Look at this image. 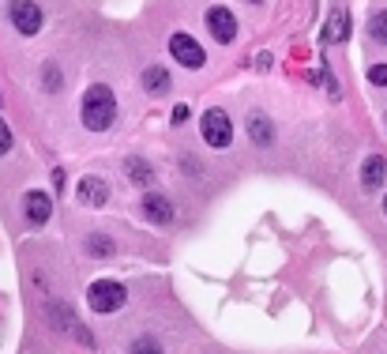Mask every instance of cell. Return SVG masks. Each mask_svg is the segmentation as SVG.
Returning a JSON list of instances; mask_svg holds the SVG:
<instances>
[{"label":"cell","mask_w":387,"mask_h":354,"mask_svg":"<svg viewBox=\"0 0 387 354\" xmlns=\"http://www.w3.org/2000/svg\"><path fill=\"white\" fill-rule=\"evenodd\" d=\"M8 151H12V128L0 121V154H8Z\"/></svg>","instance_id":"44dd1931"},{"label":"cell","mask_w":387,"mask_h":354,"mask_svg":"<svg viewBox=\"0 0 387 354\" xmlns=\"http://www.w3.org/2000/svg\"><path fill=\"white\" fill-rule=\"evenodd\" d=\"M369 80H372L376 87H387V64H372V68H369Z\"/></svg>","instance_id":"ffe728a7"},{"label":"cell","mask_w":387,"mask_h":354,"mask_svg":"<svg viewBox=\"0 0 387 354\" xmlns=\"http://www.w3.org/2000/svg\"><path fill=\"white\" fill-rule=\"evenodd\" d=\"M46 313H49V324H53V328H64L68 336H72V328L80 324V320H75V313H72V305L49 302V309H46Z\"/></svg>","instance_id":"5bb4252c"},{"label":"cell","mask_w":387,"mask_h":354,"mask_svg":"<svg viewBox=\"0 0 387 354\" xmlns=\"http://www.w3.org/2000/svg\"><path fill=\"white\" fill-rule=\"evenodd\" d=\"M143 87H147V94H170V72L162 64H151L143 72Z\"/></svg>","instance_id":"4fadbf2b"},{"label":"cell","mask_w":387,"mask_h":354,"mask_svg":"<svg viewBox=\"0 0 387 354\" xmlns=\"http://www.w3.org/2000/svg\"><path fill=\"white\" fill-rule=\"evenodd\" d=\"M61 83H64V80H61V68H57L53 61H46V64H42V87H46L49 94H57Z\"/></svg>","instance_id":"e0dca14e"},{"label":"cell","mask_w":387,"mask_h":354,"mask_svg":"<svg viewBox=\"0 0 387 354\" xmlns=\"http://www.w3.org/2000/svg\"><path fill=\"white\" fill-rule=\"evenodd\" d=\"M207 30H211L215 35V42H222V46H229V42L237 38V19H234V12H229V8H211V12H207Z\"/></svg>","instance_id":"52a82bcc"},{"label":"cell","mask_w":387,"mask_h":354,"mask_svg":"<svg viewBox=\"0 0 387 354\" xmlns=\"http://www.w3.org/2000/svg\"><path fill=\"white\" fill-rule=\"evenodd\" d=\"M23 215H27V226H30V230L46 226L49 215H53V196L42 193V189H30L27 200H23Z\"/></svg>","instance_id":"8992f818"},{"label":"cell","mask_w":387,"mask_h":354,"mask_svg":"<svg viewBox=\"0 0 387 354\" xmlns=\"http://www.w3.org/2000/svg\"><path fill=\"white\" fill-rule=\"evenodd\" d=\"M64 181H68V177H64V170L57 166V170H53V189H57V193H64Z\"/></svg>","instance_id":"603a6c76"},{"label":"cell","mask_w":387,"mask_h":354,"mask_svg":"<svg viewBox=\"0 0 387 354\" xmlns=\"http://www.w3.org/2000/svg\"><path fill=\"white\" fill-rule=\"evenodd\" d=\"M188 117H192V109H188V106H173V125H184Z\"/></svg>","instance_id":"7402d4cb"},{"label":"cell","mask_w":387,"mask_h":354,"mask_svg":"<svg viewBox=\"0 0 387 354\" xmlns=\"http://www.w3.org/2000/svg\"><path fill=\"white\" fill-rule=\"evenodd\" d=\"M8 16H12V27L27 38H34L42 30V8L34 4V0H15V4L8 8Z\"/></svg>","instance_id":"5b68a950"},{"label":"cell","mask_w":387,"mask_h":354,"mask_svg":"<svg viewBox=\"0 0 387 354\" xmlns=\"http://www.w3.org/2000/svg\"><path fill=\"white\" fill-rule=\"evenodd\" d=\"M369 35L380 42V46H387V12H376L372 23H369Z\"/></svg>","instance_id":"ac0fdd59"},{"label":"cell","mask_w":387,"mask_h":354,"mask_svg":"<svg viewBox=\"0 0 387 354\" xmlns=\"http://www.w3.org/2000/svg\"><path fill=\"white\" fill-rule=\"evenodd\" d=\"M117 117V98L106 83H94L91 91L83 94V125L91 132H106Z\"/></svg>","instance_id":"6da1fadb"},{"label":"cell","mask_w":387,"mask_h":354,"mask_svg":"<svg viewBox=\"0 0 387 354\" xmlns=\"http://www.w3.org/2000/svg\"><path fill=\"white\" fill-rule=\"evenodd\" d=\"M87 252L98 257V260H113L117 257V241L106 238V234H91V238H87Z\"/></svg>","instance_id":"9a60e30c"},{"label":"cell","mask_w":387,"mask_h":354,"mask_svg":"<svg viewBox=\"0 0 387 354\" xmlns=\"http://www.w3.org/2000/svg\"><path fill=\"white\" fill-rule=\"evenodd\" d=\"M383 212H387V196H383Z\"/></svg>","instance_id":"cb8c5ba5"},{"label":"cell","mask_w":387,"mask_h":354,"mask_svg":"<svg viewBox=\"0 0 387 354\" xmlns=\"http://www.w3.org/2000/svg\"><path fill=\"white\" fill-rule=\"evenodd\" d=\"M125 173L132 185H139V189H147V185H154V166L147 159H139V154H132V159H125Z\"/></svg>","instance_id":"8fae6325"},{"label":"cell","mask_w":387,"mask_h":354,"mask_svg":"<svg viewBox=\"0 0 387 354\" xmlns=\"http://www.w3.org/2000/svg\"><path fill=\"white\" fill-rule=\"evenodd\" d=\"M256 4H260V0H256Z\"/></svg>","instance_id":"d4e9b609"},{"label":"cell","mask_w":387,"mask_h":354,"mask_svg":"<svg viewBox=\"0 0 387 354\" xmlns=\"http://www.w3.org/2000/svg\"><path fill=\"white\" fill-rule=\"evenodd\" d=\"M200 132H203L207 147H229L234 143V125H229L226 109H207L200 121Z\"/></svg>","instance_id":"3957f363"},{"label":"cell","mask_w":387,"mask_h":354,"mask_svg":"<svg viewBox=\"0 0 387 354\" xmlns=\"http://www.w3.org/2000/svg\"><path fill=\"white\" fill-rule=\"evenodd\" d=\"M128 354H162V347H158V339H151V336H139L136 343L128 347Z\"/></svg>","instance_id":"d6986e66"},{"label":"cell","mask_w":387,"mask_h":354,"mask_svg":"<svg viewBox=\"0 0 387 354\" xmlns=\"http://www.w3.org/2000/svg\"><path fill=\"white\" fill-rule=\"evenodd\" d=\"M87 302H91L94 313L106 317V313H117V309L128 302V291L117 279H94L91 291H87Z\"/></svg>","instance_id":"7a4b0ae2"},{"label":"cell","mask_w":387,"mask_h":354,"mask_svg":"<svg viewBox=\"0 0 387 354\" xmlns=\"http://www.w3.org/2000/svg\"><path fill=\"white\" fill-rule=\"evenodd\" d=\"M346 35H350V16L338 8V12L327 19V35H324V38H327V42H346Z\"/></svg>","instance_id":"2e32d148"},{"label":"cell","mask_w":387,"mask_h":354,"mask_svg":"<svg viewBox=\"0 0 387 354\" xmlns=\"http://www.w3.org/2000/svg\"><path fill=\"white\" fill-rule=\"evenodd\" d=\"M383 177H387L383 154H369V159H364V166H361V185L372 193V189H380V185H383Z\"/></svg>","instance_id":"30bf717a"},{"label":"cell","mask_w":387,"mask_h":354,"mask_svg":"<svg viewBox=\"0 0 387 354\" xmlns=\"http://www.w3.org/2000/svg\"><path fill=\"white\" fill-rule=\"evenodd\" d=\"M80 200L87 207H102L109 200V185L102 181V177H83L80 181Z\"/></svg>","instance_id":"9c48e42d"},{"label":"cell","mask_w":387,"mask_h":354,"mask_svg":"<svg viewBox=\"0 0 387 354\" xmlns=\"http://www.w3.org/2000/svg\"><path fill=\"white\" fill-rule=\"evenodd\" d=\"M170 53H173L177 64H184V68H203L207 64V53L192 35H173L170 38Z\"/></svg>","instance_id":"277c9868"},{"label":"cell","mask_w":387,"mask_h":354,"mask_svg":"<svg viewBox=\"0 0 387 354\" xmlns=\"http://www.w3.org/2000/svg\"><path fill=\"white\" fill-rule=\"evenodd\" d=\"M248 136L256 147H271L274 143V125H271V117L267 114H252L248 117Z\"/></svg>","instance_id":"7c38bea8"},{"label":"cell","mask_w":387,"mask_h":354,"mask_svg":"<svg viewBox=\"0 0 387 354\" xmlns=\"http://www.w3.org/2000/svg\"><path fill=\"white\" fill-rule=\"evenodd\" d=\"M143 215H147V219H151L154 226H173V219H177L173 204L165 200V196H158V193L143 196Z\"/></svg>","instance_id":"ba28073f"}]
</instances>
